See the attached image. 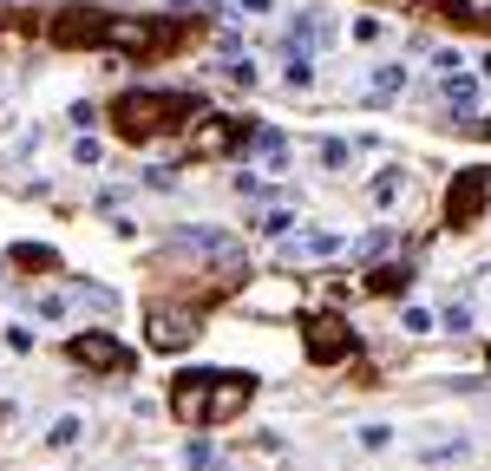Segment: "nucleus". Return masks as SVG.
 Returning <instances> with one entry per match:
<instances>
[{"label":"nucleus","instance_id":"nucleus-13","mask_svg":"<svg viewBox=\"0 0 491 471\" xmlns=\"http://www.w3.org/2000/svg\"><path fill=\"white\" fill-rule=\"evenodd\" d=\"M439 99H446V112H472V105H478V79H472L466 66H452V72L439 79Z\"/></svg>","mask_w":491,"mask_h":471},{"label":"nucleus","instance_id":"nucleus-17","mask_svg":"<svg viewBox=\"0 0 491 471\" xmlns=\"http://www.w3.org/2000/svg\"><path fill=\"white\" fill-rule=\"evenodd\" d=\"M14 262H20V268H52V249H46V242H20Z\"/></svg>","mask_w":491,"mask_h":471},{"label":"nucleus","instance_id":"nucleus-14","mask_svg":"<svg viewBox=\"0 0 491 471\" xmlns=\"http://www.w3.org/2000/svg\"><path fill=\"white\" fill-rule=\"evenodd\" d=\"M288 256L327 262V256H341V236H335V230H302V242H288Z\"/></svg>","mask_w":491,"mask_h":471},{"label":"nucleus","instance_id":"nucleus-27","mask_svg":"<svg viewBox=\"0 0 491 471\" xmlns=\"http://www.w3.org/2000/svg\"><path fill=\"white\" fill-rule=\"evenodd\" d=\"M380 33H387V26H380V20H354V40H361V46H373Z\"/></svg>","mask_w":491,"mask_h":471},{"label":"nucleus","instance_id":"nucleus-18","mask_svg":"<svg viewBox=\"0 0 491 471\" xmlns=\"http://www.w3.org/2000/svg\"><path fill=\"white\" fill-rule=\"evenodd\" d=\"M282 79H288L295 92H308V86H315V60H308V52H302V60H288V72H282Z\"/></svg>","mask_w":491,"mask_h":471},{"label":"nucleus","instance_id":"nucleus-31","mask_svg":"<svg viewBox=\"0 0 491 471\" xmlns=\"http://www.w3.org/2000/svg\"><path fill=\"white\" fill-rule=\"evenodd\" d=\"M236 7H242V14H269L276 0H236Z\"/></svg>","mask_w":491,"mask_h":471},{"label":"nucleus","instance_id":"nucleus-30","mask_svg":"<svg viewBox=\"0 0 491 471\" xmlns=\"http://www.w3.org/2000/svg\"><path fill=\"white\" fill-rule=\"evenodd\" d=\"M458 14H466V20H478V26H485V20H491V0H458Z\"/></svg>","mask_w":491,"mask_h":471},{"label":"nucleus","instance_id":"nucleus-6","mask_svg":"<svg viewBox=\"0 0 491 471\" xmlns=\"http://www.w3.org/2000/svg\"><path fill=\"white\" fill-rule=\"evenodd\" d=\"M250 393H256V380H242V373H216V380H210V412H203V426L236 419V412L250 406Z\"/></svg>","mask_w":491,"mask_h":471},{"label":"nucleus","instance_id":"nucleus-16","mask_svg":"<svg viewBox=\"0 0 491 471\" xmlns=\"http://www.w3.org/2000/svg\"><path fill=\"white\" fill-rule=\"evenodd\" d=\"M354 446H361V452H387L393 446V426H361V432H354Z\"/></svg>","mask_w":491,"mask_h":471},{"label":"nucleus","instance_id":"nucleus-12","mask_svg":"<svg viewBox=\"0 0 491 471\" xmlns=\"http://www.w3.org/2000/svg\"><path fill=\"white\" fill-rule=\"evenodd\" d=\"M406 86H413V72H406V66L393 60V66H380V72L367 79V92H361V105H393V99H400Z\"/></svg>","mask_w":491,"mask_h":471},{"label":"nucleus","instance_id":"nucleus-15","mask_svg":"<svg viewBox=\"0 0 491 471\" xmlns=\"http://www.w3.org/2000/svg\"><path fill=\"white\" fill-rule=\"evenodd\" d=\"M367 295H406V275L400 268H373L367 275Z\"/></svg>","mask_w":491,"mask_h":471},{"label":"nucleus","instance_id":"nucleus-5","mask_svg":"<svg viewBox=\"0 0 491 471\" xmlns=\"http://www.w3.org/2000/svg\"><path fill=\"white\" fill-rule=\"evenodd\" d=\"M485 197H491V171H466V177H458V184L446 190V216H452L458 230H466V223H478Z\"/></svg>","mask_w":491,"mask_h":471},{"label":"nucleus","instance_id":"nucleus-26","mask_svg":"<svg viewBox=\"0 0 491 471\" xmlns=\"http://www.w3.org/2000/svg\"><path fill=\"white\" fill-rule=\"evenodd\" d=\"M79 301H86V308H99V315H112V295H105V288H92V282L79 288Z\"/></svg>","mask_w":491,"mask_h":471},{"label":"nucleus","instance_id":"nucleus-22","mask_svg":"<svg viewBox=\"0 0 491 471\" xmlns=\"http://www.w3.org/2000/svg\"><path fill=\"white\" fill-rule=\"evenodd\" d=\"M282 151H288V145H282L276 131H262V137H256V157H269V164H282Z\"/></svg>","mask_w":491,"mask_h":471},{"label":"nucleus","instance_id":"nucleus-33","mask_svg":"<svg viewBox=\"0 0 491 471\" xmlns=\"http://www.w3.org/2000/svg\"><path fill=\"white\" fill-rule=\"evenodd\" d=\"M0 275H7V262H0Z\"/></svg>","mask_w":491,"mask_h":471},{"label":"nucleus","instance_id":"nucleus-8","mask_svg":"<svg viewBox=\"0 0 491 471\" xmlns=\"http://www.w3.org/2000/svg\"><path fill=\"white\" fill-rule=\"evenodd\" d=\"M210 380L216 373H184L177 386H171V412L184 426H203V412H210Z\"/></svg>","mask_w":491,"mask_h":471},{"label":"nucleus","instance_id":"nucleus-29","mask_svg":"<svg viewBox=\"0 0 491 471\" xmlns=\"http://www.w3.org/2000/svg\"><path fill=\"white\" fill-rule=\"evenodd\" d=\"M432 327V308H406V334H426Z\"/></svg>","mask_w":491,"mask_h":471},{"label":"nucleus","instance_id":"nucleus-3","mask_svg":"<svg viewBox=\"0 0 491 471\" xmlns=\"http://www.w3.org/2000/svg\"><path fill=\"white\" fill-rule=\"evenodd\" d=\"M145 341L157 353H184L190 341H197V315H184V308H145Z\"/></svg>","mask_w":491,"mask_h":471},{"label":"nucleus","instance_id":"nucleus-32","mask_svg":"<svg viewBox=\"0 0 491 471\" xmlns=\"http://www.w3.org/2000/svg\"><path fill=\"white\" fill-rule=\"evenodd\" d=\"M466 137H491V118H472V125H466Z\"/></svg>","mask_w":491,"mask_h":471},{"label":"nucleus","instance_id":"nucleus-20","mask_svg":"<svg viewBox=\"0 0 491 471\" xmlns=\"http://www.w3.org/2000/svg\"><path fill=\"white\" fill-rule=\"evenodd\" d=\"M466 452H472V446H426L420 458H426V465H452V458H466Z\"/></svg>","mask_w":491,"mask_h":471},{"label":"nucleus","instance_id":"nucleus-21","mask_svg":"<svg viewBox=\"0 0 491 471\" xmlns=\"http://www.w3.org/2000/svg\"><path fill=\"white\" fill-rule=\"evenodd\" d=\"M321 164H327V171H341V164H347V137H327V145H321Z\"/></svg>","mask_w":491,"mask_h":471},{"label":"nucleus","instance_id":"nucleus-7","mask_svg":"<svg viewBox=\"0 0 491 471\" xmlns=\"http://www.w3.org/2000/svg\"><path fill=\"white\" fill-rule=\"evenodd\" d=\"M52 40H66V46H99V40H112V20L92 14V7H66L60 20H52Z\"/></svg>","mask_w":491,"mask_h":471},{"label":"nucleus","instance_id":"nucleus-19","mask_svg":"<svg viewBox=\"0 0 491 471\" xmlns=\"http://www.w3.org/2000/svg\"><path fill=\"white\" fill-rule=\"evenodd\" d=\"M72 438H79V419H52L46 426V446H72Z\"/></svg>","mask_w":491,"mask_h":471},{"label":"nucleus","instance_id":"nucleus-9","mask_svg":"<svg viewBox=\"0 0 491 471\" xmlns=\"http://www.w3.org/2000/svg\"><path fill=\"white\" fill-rule=\"evenodd\" d=\"M242 145V125L236 118H203L197 131H190V151H197V157H230Z\"/></svg>","mask_w":491,"mask_h":471},{"label":"nucleus","instance_id":"nucleus-28","mask_svg":"<svg viewBox=\"0 0 491 471\" xmlns=\"http://www.w3.org/2000/svg\"><path fill=\"white\" fill-rule=\"evenodd\" d=\"M230 79L236 86H256V60H230Z\"/></svg>","mask_w":491,"mask_h":471},{"label":"nucleus","instance_id":"nucleus-10","mask_svg":"<svg viewBox=\"0 0 491 471\" xmlns=\"http://www.w3.org/2000/svg\"><path fill=\"white\" fill-rule=\"evenodd\" d=\"M406 197H413V177H406V171H380V177L367 184V203H373L380 216H393Z\"/></svg>","mask_w":491,"mask_h":471},{"label":"nucleus","instance_id":"nucleus-25","mask_svg":"<svg viewBox=\"0 0 491 471\" xmlns=\"http://www.w3.org/2000/svg\"><path fill=\"white\" fill-rule=\"evenodd\" d=\"M184 471H210V446L197 438V446H184Z\"/></svg>","mask_w":491,"mask_h":471},{"label":"nucleus","instance_id":"nucleus-24","mask_svg":"<svg viewBox=\"0 0 491 471\" xmlns=\"http://www.w3.org/2000/svg\"><path fill=\"white\" fill-rule=\"evenodd\" d=\"M105 151H99V137H72V164H99Z\"/></svg>","mask_w":491,"mask_h":471},{"label":"nucleus","instance_id":"nucleus-4","mask_svg":"<svg viewBox=\"0 0 491 471\" xmlns=\"http://www.w3.org/2000/svg\"><path fill=\"white\" fill-rule=\"evenodd\" d=\"M308 360H321V367H335V360L354 347V334H347V321L341 315H308Z\"/></svg>","mask_w":491,"mask_h":471},{"label":"nucleus","instance_id":"nucleus-23","mask_svg":"<svg viewBox=\"0 0 491 471\" xmlns=\"http://www.w3.org/2000/svg\"><path fill=\"white\" fill-rule=\"evenodd\" d=\"M33 308H40V321H66V295H40Z\"/></svg>","mask_w":491,"mask_h":471},{"label":"nucleus","instance_id":"nucleus-11","mask_svg":"<svg viewBox=\"0 0 491 471\" xmlns=\"http://www.w3.org/2000/svg\"><path fill=\"white\" fill-rule=\"evenodd\" d=\"M164 26H171V20H112V40L157 52V46H171V40H177V33H164Z\"/></svg>","mask_w":491,"mask_h":471},{"label":"nucleus","instance_id":"nucleus-2","mask_svg":"<svg viewBox=\"0 0 491 471\" xmlns=\"http://www.w3.org/2000/svg\"><path fill=\"white\" fill-rule=\"evenodd\" d=\"M66 353L79 360V367H99V373H125V367H131V347L112 341L105 327H79V334L66 341Z\"/></svg>","mask_w":491,"mask_h":471},{"label":"nucleus","instance_id":"nucleus-1","mask_svg":"<svg viewBox=\"0 0 491 471\" xmlns=\"http://www.w3.org/2000/svg\"><path fill=\"white\" fill-rule=\"evenodd\" d=\"M190 112H203V99H197V92H118V99H112V125L131 137V145L177 131Z\"/></svg>","mask_w":491,"mask_h":471}]
</instances>
